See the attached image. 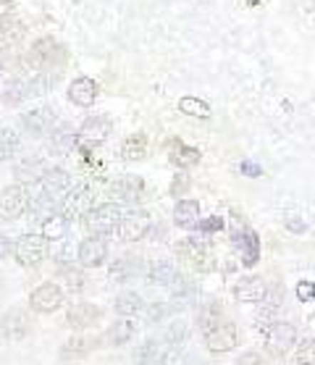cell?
Masks as SVG:
<instances>
[{"instance_id": "cell-1", "label": "cell", "mask_w": 315, "mask_h": 365, "mask_svg": "<svg viewBox=\"0 0 315 365\" xmlns=\"http://www.w3.org/2000/svg\"><path fill=\"white\" fill-rule=\"evenodd\" d=\"M121 218H124V213H121L118 202H103V205L92 207L90 213L84 216V226H87V232L92 237H105V234L116 232Z\"/></svg>"}, {"instance_id": "cell-2", "label": "cell", "mask_w": 315, "mask_h": 365, "mask_svg": "<svg viewBox=\"0 0 315 365\" xmlns=\"http://www.w3.org/2000/svg\"><path fill=\"white\" fill-rule=\"evenodd\" d=\"M29 192L24 184H11L0 192V218L3 221H19L29 210Z\"/></svg>"}, {"instance_id": "cell-3", "label": "cell", "mask_w": 315, "mask_h": 365, "mask_svg": "<svg viewBox=\"0 0 315 365\" xmlns=\"http://www.w3.org/2000/svg\"><path fill=\"white\" fill-rule=\"evenodd\" d=\"M176 252H179V260H184L192 271H200V274L213 271V255L200 240H182L176 245Z\"/></svg>"}, {"instance_id": "cell-4", "label": "cell", "mask_w": 315, "mask_h": 365, "mask_svg": "<svg viewBox=\"0 0 315 365\" xmlns=\"http://www.w3.org/2000/svg\"><path fill=\"white\" fill-rule=\"evenodd\" d=\"M45 237L42 234H21L16 240V247H14V255L24 268L40 266L45 260Z\"/></svg>"}, {"instance_id": "cell-5", "label": "cell", "mask_w": 315, "mask_h": 365, "mask_svg": "<svg viewBox=\"0 0 315 365\" xmlns=\"http://www.w3.org/2000/svg\"><path fill=\"white\" fill-rule=\"evenodd\" d=\"M92 202H95V192H92L90 184L74 187V190L63 197V202H61V216L68 218V221L87 216V213L92 210Z\"/></svg>"}, {"instance_id": "cell-6", "label": "cell", "mask_w": 315, "mask_h": 365, "mask_svg": "<svg viewBox=\"0 0 315 365\" xmlns=\"http://www.w3.org/2000/svg\"><path fill=\"white\" fill-rule=\"evenodd\" d=\"M202 336H205V344L210 352H232L239 344V329L234 321H221L213 329H207Z\"/></svg>"}, {"instance_id": "cell-7", "label": "cell", "mask_w": 315, "mask_h": 365, "mask_svg": "<svg viewBox=\"0 0 315 365\" xmlns=\"http://www.w3.org/2000/svg\"><path fill=\"white\" fill-rule=\"evenodd\" d=\"M297 341V329L286 321H279L266 331V349L274 357H284Z\"/></svg>"}, {"instance_id": "cell-8", "label": "cell", "mask_w": 315, "mask_h": 365, "mask_svg": "<svg viewBox=\"0 0 315 365\" xmlns=\"http://www.w3.org/2000/svg\"><path fill=\"white\" fill-rule=\"evenodd\" d=\"M118 240L121 242H140L145 234L150 232V213L148 210H142V207H137V210H129V213H124V218H121V224H118Z\"/></svg>"}, {"instance_id": "cell-9", "label": "cell", "mask_w": 315, "mask_h": 365, "mask_svg": "<svg viewBox=\"0 0 315 365\" xmlns=\"http://www.w3.org/2000/svg\"><path fill=\"white\" fill-rule=\"evenodd\" d=\"M29 305H32L34 313H56V310L63 305V289L53 282L40 284V287L29 294Z\"/></svg>"}, {"instance_id": "cell-10", "label": "cell", "mask_w": 315, "mask_h": 365, "mask_svg": "<svg viewBox=\"0 0 315 365\" xmlns=\"http://www.w3.org/2000/svg\"><path fill=\"white\" fill-rule=\"evenodd\" d=\"M174 347L168 339H148L137 352H134V363L140 365H166L174 355Z\"/></svg>"}, {"instance_id": "cell-11", "label": "cell", "mask_w": 315, "mask_h": 365, "mask_svg": "<svg viewBox=\"0 0 315 365\" xmlns=\"http://www.w3.org/2000/svg\"><path fill=\"white\" fill-rule=\"evenodd\" d=\"M56 56H63V50L56 40H50V37H42L32 45V53L26 56V63L32 66V71L42 74V71H48L53 66V58Z\"/></svg>"}, {"instance_id": "cell-12", "label": "cell", "mask_w": 315, "mask_h": 365, "mask_svg": "<svg viewBox=\"0 0 315 365\" xmlns=\"http://www.w3.org/2000/svg\"><path fill=\"white\" fill-rule=\"evenodd\" d=\"M110 132H113V121L108 116H103V113H95L79 126V142L84 145H103V142L108 140Z\"/></svg>"}, {"instance_id": "cell-13", "label": "cell", "mask_w": 315, "mask_h": 365, "mask_svg": "<svg viewBox=\"0 0 315 365\" xmlns=\"http://www.w3.org/2000/svg\"><path fill=\"white\" fill-rule=\"evenodd\" d=\"M21 126L29 137H48L56 126V110L53 108H34L29 113H21Z\"/></svg>"}, {"instance_id": "cell-14", "label": "cell", "mask_w": 315, "mask_h": 365, "mask_svg": "<svg viewBox=\"0 0 315 365\" xmlns=\"http://www.w3.org/2000/svg\"><path fill=\"white\" fill-rule=\"evenodd\" d=\"M103 316V310L98 305H90V302H74V305L66 310V326L74 329V331H82V329H90L95 326Z\"/></svg>"}, {"instance_id": "cell-15", "label": "cell", "mask_w": 315, "mask_h": 365, "mask_svg": "<svg viewBox=\"0 0 315 365\" xmlns=\"http://www.w3.org/2000/svg\"><path fill=\"white\" fill-rule=\"evenodd\" d=\"M76 257H79V263L84 268H98L108 260V245L100 240V237H90V240L79 242Z\"/></svg>"}, {"instance_id": "cell-16", "label": "cell", "mask_w": 315, "mask_h": 365, "mask_svg": "<svg viewBox=\"0 0 315 365\" xmlns=\"http://www.w3.org/2000/svg\"><path fill=\"white\" fill-rule=\"evenodd\" d=\"M142 274V257L134 255V252H126V255H121L118 260H113L108 268V276L113 284H126L132 282V279H137V276Z\"/></svg>"}, {"instance_id": "cell-17", "label": "cell", "mask_w": 315, "mask_h": 365, "mask_svg": "<svg viewBox=\"0 0 315 365\" xmlns=\"http://www.w3.org/2000/svg\"><path fill=\"white\" fill-rule=\"evenodd\" d=\"M110 197L116 202H140L145 197V182L140 176H121L110 184Z\"/></svg>"}, {"instance_id": "cell-18", "label": "cell", "mask_w": 315, "mask_h": 365, "mask_svg": "<svg viewBox=\"0 0 315 365\" xmlns=\"http://www.w3.org/2000/svg\"><path fill=\"white\" fill-rule=\"evenodd\" d=\"M98 95H100V87L90 76H76L74 82L68 84V100L74 106H79V108H90L92 103L98 100Z\"/></svg>"}, {"instance_id": "cell-19", "label": "cell", "mask_w": 315, "mask_h": 365, "mask_svg": "<svg viewBox=\"0 0 315 365\" xmlns=\"http://www.w3.org/2000/svg\"><path fill=\"white\" fill-rule=\"evenodd\" d=\"M268 294V284L263 276H244L234 284V297L239 302H263Z\"/></svg>"}, {"instance_id": "cell-20", "label": "cell", "mask_w": 315, "mask_h": 365, "mask_svg": "<svg viewBox=\"0 0 315 365\" xmlns=\"http://www.w3.org/2000/svg\"><path fill=\"white\" fill-rule=\"evenodd\" d=\"M42 192H48L50 197H58V195H68L74 187V176L68 174L66 168H48L45 176L40 179Z\"/></svg>"}, {"instance_id": "cell-21", "label": "cell", "mask_w": 315, "mask_h": 365, "mask_svg": "<svg viewBox=\"0 0 315 365\" xmlns=\"http://www.w3.org/2000/svg\"><path fill=\"white\" fill-rule=\"evenodd\" d=\"M234 247L239 250L242 263L247 268H252L260 260V240L252 229H242V232L234 234Z\"/></svg>"}, {"instance_id": "cell-22", "label": "cell", "mask_w": 315, "mask_h": 365, "mask_svg": "<svg viewBox=\"0 0 315 365\" xmlns=\"http://www.w3.org/2000/svg\"><path fill=\"white\" fill-rule=\"evenodd\" d=\"M45 160L42 155H26V158L16 160V166H14V174L19 176V182L21 184H29V182H40L42 176H45Z\"/></svg>"}, {"instance_id": "cell-23", "label": "cell", "mask_w": 315, "mask_h": 365, "mask_svg": "<svg viewBox=\"0 0 315 365\" xmlns=\"http://www.w3.org/2000/svg\"><path fill=\"white\" fill-rule=\"evenodd\" d=\"M148 276H150V284H155V287H171V284L179 282V268H176L174 260L160 257V260H155L150 266Z\"/></svg>"}, {"instance_id": "cell-24", "label": "cell", "mask_w": 315, "mask_h": 365, "mask_svg": "<svg viewBox=\"0 0 315 365\" xmlns=\"http://www.w3.org/2000/svg\"><path fill=\"white\" fill-rule=\"evenodd\" d=\"M3 334L9 336L11 341H19L24 339L26 334H29V318H26L24 310H9L6 316H3Z\"/></svg>"}, {"instance_id": "cell-25", "label": "cell", "mask_w": 315, "mask_h": 365, "mask_svg": "<svg viewBox=\"0 0 315 365\" xmlns=\"http://www.w3.org/2000/svg\"><path fill=\"white\" fill-rule=\"evenodd\" d=\"M76 142H79V132H74L71 126H61V129L50 134L48 150L53 155H68L76 148Z\"/></svg>"}, {"instance_id": "cell-26", "label": "cell", "mask_w": 315, "mask_h": 365, "mask_svg": "<svg viewBox=\"0 0 315 365\" xmlns=\"http://www.w3.org/2000/svg\"><path fill=\"white\" fill-rule=\"evenodd\" d=\"M174 224L179 229H195L200 226V202L197 200H179L174 207Z\"/></svg>"}, {"instance_id": "cell-27", "label": "cell", "mask_w": 315, "mask_h": 365, "mask_svg": "<svg viewBox=\"0 0 315 365\" xmlns=\"http://www.w3.org/2000/svg\"><path fill=\"white\" fill-rule=\"evenodd\" d=\"M98 344H100L98 336H71V339L63 344V349H61V357H63V360H79V357L90 355Z\"/></svg>"}, {"instance_id": "cell-28", "label": "cell", "mask_w": 315, "mask_h": 365, "mask_svg": "<svg viewBox=\"0 0 315 365\" xmlns=\"http://www.w3.org/2000/svg\"><path fill=\"white\" fill-rule=\"evenodd\" d=\"M134 324L132 321H118V324H113L108 329V331L100 336V344H105V347H121V344H126V341L134 336Z\"/></svg>"}, {"instance_id": "cell-29", "label": "cell", "mask_w": 315, "mask_h": 365, "mask_svg": "<svg viewBox=\"0 0 315 365\" xmlns=\"http://www.w3.org/2000/svg\"><path fill=\"white\" fill-rule=\"evenodd\" d=\"M168 153H171V160H174L179 168H190V166H197L200 163V150L184 145L182 140H171Z\"/></svg>"}, {"instance_id": "cell-30", "label": "cell", "mask_w": 315, "mask_h": 365, "mask_svg": "<svg viewBox=\"0 0 315 365\" xmlns=\"http://www.w3.org/2000/svg\"><path fill=\"white\" fill-rule=\"evenodd\" d=\"M24 34H26V26L21 24L19 19L11 16L9 21H3V24H0V50L16 48L19 42L24 40Z\"/></svg>"}, {"instance_id": "cell-31", "label": "cell", "mask_w": 315, "mask_h": 365, "mask_svg": "<svg viewBox=\"0 0 315 365\" xmlns=\"http://www.w3.org/2000/svg\"><path fill=\"white\" fill-rule=\"evenodd\" d=\"M224 321V310H221V302L216 299H205V302H200V310H197V324L202 329V334L207 329H213L216 324Z\"/></svg>"}, {"instance_id": "cell-32", "label": "cell", "mask_w": 315, "mask_h": 365, "mask_svg": "<svg viewBox=\"0 0 315 365\" xmlns=\"http://www.w3.org/2000/svg\"><path fill=\"white\" fill-rule=\"evenodd\" d=\"M29 216L34 218V221H48V218L56 216V197H50L48 192H40L37 197L29 200Z\"/></svg>"}, {"instance_id": "cell-33", "label": "cell", "mask_w": 315, "mask_h": 365, "mask_svg": "<svg viewBox=\"0 0 315 365\" xmlns=\"http://www.w3.org/2000/svg\"><path fill=\"white\" fill-rule=\"evenodd\" d=\"M68 226H71V221H68V218H63L61 213H56V216L48 218V221L42 224V237H45L48 242H53V245H58V242L66 240Z\"/></svg>"}, {"instance_id": "cell-34", "label": "cell", "mask_w": 315, "mask_h": 365, "mask_svg": "<svg viewBox=\"0 0 315 365\" xmlns=\"http://www.w3.org/2000/svg\"><path fill=\"white\" fill-rule=\"evenodd\" d=\"M148 155V137L142 132L126 137L124 145H121V158L124 160H142Z\"/></svg>"}, {"instance_id": "cell-35", "label": "cell", "mask_w": 315, "mask_h": 365, "mask_svg": "<svg viewBox=\"0 0 315 365\" xmlns=\"http://www.w3.org/2000/svg\"><path fill=\"white\" fill-rule=\"evenodd\" d=\"M179 110L187 113V116H195V118H210V106H207L205 100L192 98V95L179 100Z\"/></svg>"}, {"instance_id": "cell-36", "label": "cell", "mask_w": 315, "mask_h": 365, "mask_svg": "<svg viewBox=\"0 0 315 365\" xmlns=\"http://www.w3.org/2000/svg\"><path fill=\"white\" fill-rule=\"evenodd\" d=\"M142 310V297L137 292H124L116 297V313L118 316H137Z\"/></svg>"}, {"instance_id": "cell-37", "label": "cell", "mask_w": 315, "mask_h": 365, "mask_svg": "<svg viewBox=\"0 0 315 365\" xmlns=\"http://www.w3.org/2000/svg\"><path fill=\"white\" fill-rule=\"evenodd\" d=\"M19 134L14 129H0V160H11L19 153Z\"/></svg>"}, {"instance_id": "cell-38", "label": "cell", "mask_w": 315, "mask_h": 365, "mask_svg": "<svg viewBox=\"0 0 315 365\" xmlns=\"http://www.w3.org/2000/svg\"><path fill=\"white\" fill-rule=\"evenodd\" d=\"M297 363L299 365H313L315 363V339H305L297 349Z\"/></svg>"}, {"instance_id": "cell-39", "label": "cell", "mask_w": 315, "mask_h": 365, "mask_svg": "<svg viewBox=\"0 0 315 365\" xmlns=\"http://www.w3.org/2000/svg\"><path fill=\"white\" fill-rule=\"evenodd\" d=\"M63 279H66L68 289H71V292H82L84 289V282H87L79 268H66V271H63Z\"/></svg>"}, {"instance_id": "cell-40", "label": "cell", "mask_w": 315, "mask_h": 365, "mask_svg": "<svg viewBox=\"0 0 315 365\" xmlns=\"http://www.w3.org/2000/svg\"><path fill=\"white\" fill-rule=\"evenodd\" d=\"M257 329H271V326L274 324H279V321H276V305H271V307H263V310H260V313H257Z\"/></svg>"}, {"instance_id": "cell-41", "label": "cell", "mask_w": 315, "mask_h": 365, "mask_svg": "<svg viewBox=\"0 0 315 365\" xmlns=\"http://www.w3.org/2000/svg\"><path fill=\"white\" fill-rule=\"evenodd\" d=\"M166 339L171 341V344H182V341L187 339V324H184V321H174L166 334Z\"/></svg>"}, {"instance_id": "cell-42", "label": "cell", "mask_w": 315, "mask_h": 365, "mask_svg": "<svg viewBox=\"0 0 315 365\" xmlns=\"http://www.w3.org/2000/svg\"><path fill=\"white\" fill-rule=\"evenodd\" d=\"M224 229V218H218V216H210L205 218V221H200V232L202 234H216Z\"/></svg>"}, {"instance_id": "cell-43", "label": "cell", "mask_w": 315, "mask_h": 365, "mask_svg": "<svg viewBox=\"0 0 315 365\" xmlns=\"http://www.w3.org/2000/svg\"><path fill=\"white\" fill-rule=\"evenodd\" d=\"M297 299L299 302H313L315 299V284L313 282H299L297 284Z\"/></svg>"}, {"instance_id": "cell-44", "label": "cell", "mask_w": 315, "mask_h": 365, "mask_svg": "<svg viewBox=\"0 0 315 365\" xmlns=\"http://www.w3.org/2000/svg\"><path fill=\"white\" fill-rule=\"evenodd\" d=\"M237 365H266V360H263L260 352H244V355L237 360Z\"/></svg>"}, {"instance_id": "cell-45", "label": "cell", "mask_w": 315, "mask_h": 365, "mask_svg": "<svg viewBox=\"0 0 315 365\" xmlns=\"http://www.w3.org/2000/svg\"><path fill=\"white\" fill-rule=\"evenodd\" d=\"M187 190H190V179L184 174H179L174 179V184H171V195H184Z\"/></svg>"}, {"instance_id": "cell-46", "label": "cell", "mask_w": 315, "mask_h": 365, "mask_svg": "<svg viewBox=\"0 0 315 365\" xmlns=\"http://www.w3.org/2000/svg\"><path fill=\"white\" fill-rule=\"evenodd\" d=\"M11 247H16V245L11 242V237H6V234H0V260L11 255Z\"/></svg>"}, {"instance_id": "cell-47", "label": "cell", "mask_w": 315, "mask_h": 365, "mask_svg": "<svg viewBox=\"0 0 315 365\" xmlns=\"http://www.w3.org/2000/svg\"><path fill=\"white\" fill-rule=\"evenodd\" d=\"M11 14H14V3H11V0H0V24L9 21Z\"/></svg>"}, {"instance_id": "cell-48", "label": "cell", "mask_w": 315, "mask_h": 365, "mask_svg": "<svg viewBox=\"0 0 315 365\" xmlns=\"http://www.w3.org/2000/svg\"><path fill=\"white\" fill-rule=\"evenodd\" d=\"M286 226H289V229H291V232H305V221H299V218L297 216H289V218H286Z\"/></svg>"}, {"instance_id": "cell-49", "label": "cell", "mask_w": 315, "mask_h": 365, "mask_svg": "<svg viewBox=\"0 0 315 365\" xmlns=\"http://www.w3.org/2000/svg\"><path fill=\"white\" fill-rule=\"evenodd\" d=\"M242 174H247V176H260V166H255V163H249V160H244V163H242Z\"/></svg>"}, {"instance_id": "cell-50", "label": "cell", "mask_w": 315, "mask_h": 365, "mask_svg": "<svg viewBox=\"0 0 315 365\" xmlns=\"http://www.w3.org/2000/svg\"><path fill=\"white\" fill-rule=\"evenodd\" d=\"M0 68H3V63H0Z\"/></svg>"}]
</instances>
